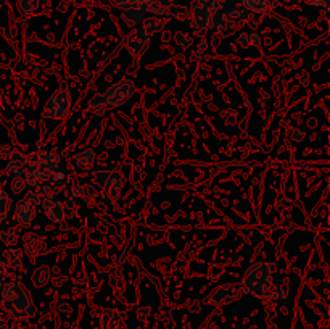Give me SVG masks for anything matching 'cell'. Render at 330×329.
<instances>
[{"instance_id":"9c48e42d","label":"cell","mask_w":330,"mask_h":329,"mask_svg":"<svg viewBox=\"0 0 330 329\" xmlns=\"http://www.w3.org/2000/svg\"><path fill=\"white\" fill-rule=\"evenodd\" d=\"M152 41V36H150L144 27H139V29L132 31L126 39H124V45L126 50L132 55V57H142V55L147 52L148 44Z\"/></svg>"},{"instance_id":"4316f807","label":"cell","mask_w":330,"mask_h":329,"mask_svg":"<svg viewBox=\"0 0 330 329\" xmlns=\"http://www.w3.org/2000/svg\"><path fill=\"white\" fill-rule=\"evenodd\" d=\"M287 297V287L285 286H280V287H274L272 289V300L277 304L284 302Z\"/></svg>"},{"instance_id":"7402d4cb","label":"cell","mask_w":330,"mask_h":329,"mask_svg":"<svg viewBox=\"0 0 330 329\" xmlns=\"http://www.w3.org/2000/svg\"><path fill=\"white\" fill-rule=\"evenodd\" d=\"M82 192H84V187L81 184L74 186L73 191L68 195V199H66V205L64 206H68V208H74V205H76V202L79 200V197L82 195Z\"/></svg>"},{"instance_id":"4fadbf2b","label":"cell","mask_w":330,"mask_h":329,"mask_svg":"<svg viewBox=\"0 0 330 329\" xmlns=\"http://www.w3.org/2000/svg\"><path fill=\"white\" fill-rule=\"evenodd\" d=\"M34 160L39 163L45 171L49 173H55L61 170V157L58 154H53V152H37L36 155H32Z\"/></svg>"},{"instance_id":"8d00e7d4","label":"cell","mask_w":330,"mask_h":329,"mask_svg":"<svg viewBox=\"0 0 330 329\" xmlns=\"http://www.w3.org/2000/svg\"><path fill=\"white\" fill-rule=\"evenodd\" d=\"M169 39H171V33H169V31H164V33L161 34V41L168 42Z\"/></svg>"},{"instance_id":"484cf974","label":"cell","mask_w":330,"mask_h":329,"mask_svg":"<svg viewBox=\"0 0 330 329\" xmlns=\"http://www.w3.org/2000/svg\"><path fill=\"white\" fill-rule=\"evenodd\" d=\"M110 2L115 7L127 8V7H144L147 0H110Z\"/></svg>"},{"instance_id":"7a4b0ae2","label":"cell","mask_w":330,"mask_h":329,"mask_svg":"<svg viewBox=\"0 0 330 329\" xmlns=\"http://www.w3.org/2000/svg\"><path fill=\"white\" fill-rule=\"evenodd\" d=\"M136 92V84L130 79H119L105 92L97 94L90 100V108H95L98 115H103L105 111L116 108L122 103H126Z\"/></svg>"},{"instance_id":"2e32d148","label":"cell","mask_w":330,"mask_h":329,"mask_svg":"<svg viewBox=\"0 0 330 329\" xmlns=\"http://www.w3.org/2000/svg\"><path fill=\"white\" fill-rule=\"evenodd\" d=\"M102 329H121L122 316L118 310H105L102 315Z\"/></svg>"},{"instance_id":"cb8c5ba5","label":"cell","mask_w":330,"mask_h":329,"mask_svg":"<svg viewBox=\"0 0 330 329\" xmlns=\"http://www.w3.org/2000/svg\"><path fill=\"white\" fill-rule=\"evenodd\" d=\"M8 208H10V197L4 189H0V221L5 218Z\"/></svg>"},{"instance_id":"f546056e","label":"cell","mask_w":330,"mask_h":329,"mask_svg":"<svg viewBox=\"0 0 330 329\" xmlns=\"http://www.w3.org/2000/svg\"><path fill=\"white\" fill-rule=\"evenodd\" d=\"M107 177H108V171H97L93 174V183H95V186L102 187L103 183L107 181Z\"/></svg>"},{"instance_id":"e575fe53","label":"cell","mask_w":330,"mask_h":329,"mask_svg":"<svg viewBox=\"0 0 330 329\" xmlns=\"http://www.w3.org/2000/svg\"><path fill=\"white\" fill-rule=\"evenodd\" d=\"M168 13H171V15H185L187 13V10L184 7H169V12Z\"/></svg>"},{"instance_id":"ab89813d","label":"cell","mask_w":330,"mask_h":329,"mask_svg":"<svg viewBox=\"0 0 330 329\" xmlns=\"http://www.w3.org/2000/svg\"><path fill=\"white\" fill-rule=\"evenodd\" d=\"M0 290H2V270H0Z\"/></svg>"},{"instance_id":"277c9868","label":"cell","mask_w":330,"mask_h":329,"mask_svg":"<svg viewBox=\"0 0 330 329\" xmlns=\"http://www.w3.org/2000/svg\"><path fill=\"white\" fill-rule=\"evenodd\" d=\"M70 110H71V96L68 89L61 87L58 91H55L50 96V99L47 100L42 110V115L50 119H64L68 116Z\"/></svg>"},{"instance_id":"4dcf8cb0","label":"cell","mask_w":330,"mask_h":329,"mask_svg":"<svg viewBox=\"0 0 330 329\" xmlns=\"http://www.w3.org/2000/svg\"><path fill=\"white\" fill-rule=\"evenodd\" d=\"M237 44L242 47V49H247V47L250 45V39H248V33L247 31L240 33V36L237 37Z\"/></svg>"},{"instance_id":"30bf717a","label":"cell","mask_w":330,"mask_h":329,"mask_svg":"<svg viewBox=\"0 0 330 329\" xmlns=\"http://www.w3.org/2000/svg\"><path fill=\"white\" fill-rule=\"evenodd\" d=\"M42 206H44L45 216L52 223H55V224H63L64 223V220H66V206L61 202L60 197L52 195V194L47 195L44 199V202H42Z\"/></svg>"},{"instance_id":"52a82bcc","label":"cell","mask_w":330,"mask_h":329,"mask_svg":"<svg viewBox=\"0 0 330 329\" xmlns=\"http://www.w3.org/2000/svg\"><path fill=\"white\" fill-rule=\"evenodd\" d=\"M124 184H126V177H124V174L121 173V170L108 171L107 181L103 183V186L100 187L103 202H105L107 205L116 203V200L119 199V195H121V189H122V186H124Z\"/></svg>"},{"instance_id":"e0dca14e","label":"cell","mask_w":330,"mask_h":329,"mask_svg":"<svg viewBox=\"0 0 330 329\" xmlns=\"http://www.w3.org/2000/svg\"><path fill=\"white\" fill-rule=\"evenodd\" d=\"M50 278H52V275H50L49 266H37L31 275V281H32L34 287H37V289H41V287L49 284Z\"/></svg>"},{"instance_id":"9a60e30c","label":"cell","mask_w":330,"mask_h":329,"mask_svg":"<svg viewBox=\"0 0 330 329\" xmlns=\"http://www.w3.org/2000/svg\"><path fill=\"white\" fill-rule=\"evenodd\" d=\"M121 18L124 20L126 24L137 26V24H142L147 20V10L144 7H127L122 10Z\"/></svg>"},{"instance_id":"5b68a950","label":"cell","mask_w":330,"mask_h":329,"mask_svg":"<svg viewBox=\"0 0 330 329\" xmlns=\"http://www.w3.org/2000/svg\"><path fill=\"white\" fill-rule=\"evenodd\" d=\"M42 202L39 192H27L23 199L18 202L15 213H13V221L16 224H21V226H26L29 224L34 218H36V213H37V206Z\"/></svg>"},{"instance_id":"83f0119b","label":"cell","mask_w":330,"mask_h":329,"mask_svg":"<svg viewBox=\"0 0 330 329\" xmlns=\"http://www.w3.org/2000/svg\"><path fill=\"white\" fill-rule=\"evenodd\" d=\"M174 41H176V44L177 45H181L182 49H185V47H188L192 44V39L190 37H187L184 33H176V36H174Z\"/></svg>"},{"instance_id":"44dd1931","label":"cell","mask_w":330,"mask_h":329,"mask_svg":"<svg viewBox=\"0 0 330 329\" xmlns=\"http://www.w3.org/2000/svg\"><path fill=\"white\" fill-rule=\"evenodd\" d=\"M39 10V0H18V12L23 15H32Z\"/></svg>"},{"instance_id":"ffe728a7","label":"cell","mask_w":330,"mask_h":329,"mask_svg":"<svg viewBox=\"0 0 330 329\" xmlns=\"http://www.w3.org/2000/svg\"><path fill=\"white\" fill-rule=\"evenodd\" d=\"M243 7L247 8V12H254V13H261L266 12L269 7V0H243Z\"/></svg>"},{"instance_id":"d6a6232c","label":"cell","mask_w":330,"mask_h":329,"mask_svg":"<svg viewBox=\"0 0 330 329\" xmlns=\"http://www.w3.org/2000/svg\"><path fill=\"white\" fill-rule=\"evenodd\" d=\"M248 39H250V44H253V45H259V44H261V34H259V31L253 29L251 34H248Z\"/></svg>"},{"instance_id":"3957f363","label":"cell","mask_w":330,"mask_h":329,"mask_svg":"<svg viewBox=\"0 0 330 329\" xmlns=\"http://www.w3.org/2000/svg\"><path fill=\"white\" fill-rule=\"evenodd\" d=\"M276 266L274 263L259 261L245 273L242 281V290L245 294H251L254 297H266L269 294V287L272 283Z\"/></svg>"},{"instance_id":"603a6c76","label":"cell","mask_w":330,"mask_h":329,"mask_svg":"<svg viewBox=\"0 0 330 329\" xmlns=\"http://www.w3.org/2000/svg\"><path fill=\"white\" fill-rule=\"evenodd\" d=\"M0 241H2L5 246H8V247L15 246V242H16V231L10 229V228L2 229V231H0Z\"/></svg>"},{"instance_id":"5bb4252c","label":"cell","mask_w":330,"mask_h":329,"mask_svg":"<svg viewBox=\"0 0 330 329\" xmlns=\"http://www.w3.org/2000/svg\"><path fill=\"white\" fill-rule=\"evenodd\" d=\"M0 263H2V268L5 270H18L21 268V265L24 263V252L21 249L16 247H8L2 258H0Z\"/></svg>"},{"instance_id":"6da1fadb","label":"cell","mask_w":330,"mask_h":329,"mask_svg":"<svg viewBox=\"0 0 330 329\" xmlns=\"http://www.w3.org/2000/svg\"><path fill=\"white\" fill-rule=\"evenodd\" d=\"M0 294H2V310L7 316L13 319H26L34 315L36 307L32 295L23 283L18 281L7 283Z\"/></svg>"},{"instance_id":"8fae6325","label":"cell","mask_w":330,"mask_h":329,"mask_svg":"<svg viewBox=\"0 0 330 329\" xmlns=\"http://www.w3.org/2000/svg\"><path fill=\"white\" fill-rule=\"evenodd\" d=\"M24 242V255H27L31 260H36L37 257H41L47 250V244L44 241V237H41L39 234L36 232H27L23 237Z\"/></svg>"},{"instance_id":"60d3db41","label":"cell","mask_w":330,"mask_h":329,"mask_svg":"<svg viewBox=\"0 0 330 329\" xmlns=\"http://www.w3.org/2000/svg\"><path fill=\"white\" fill-rule=\"evenodd\" d=\"M0 189H4V184L2 183H0Z\"/></svg>"},{"instance_id":"836d02e7","label":"cell","mask_w":330,"mask_h":329,"mask_svg":"<svg viewBox=\"0 0 330 329\" xmlns=\"http://www.w3.org/2000/svg\"><path fill=\"white\" fill-rule=\"evenodd\" d=\"M308 4L314 7H324V10L328 12V0H308Z\"/></svg>"},{"instance_id":"ba28073f","label":"cell","mask_w":330,"mask_h":329,"mask_svg":"<svg viewBox=\"0 0 330 329\" xmlns=\"http://www.w3.org/2000/svg\"><path fill=\"white\" fill-rule=\"evenodd\" d=\"M248 16H250V12H243L237 7H225L221 12L214 13V20L211 21V24H213L214 31L221 33L224 29H227V26H232L235 23L247 20Z\"/></svg>"},{"instance_id":"d4e9b609","label":"cell","mask_w":330,"mask_h":329,"mask_svg":"<svg viewBox=\"0 0 330 329\" xmlns=\"http://www.w3.org/2000/svg\"><path fill=\"white\" fill-rule=\"evenodd\" d=\"M145 21H147V23H145L147 26L144 27V29H145V31H147V33H148L150 36H152V34H155L156 31H161V29H163V23L159 21L156 16L150 18V20H145Z\"/></svg>"},{"instance_id":"1f68e13d","label":"cell","mask_w":330,"mask_h":329,"mask_svg":"<svg viewBox=\"0 0 330 329\" xmlns=\"http://www.w3.org/2000/svg\"><path fill=\"white\" fill-rule=\"evenodd\" d=\"M291 139L295 140V142H300V140L305 139V129L303 128H295L291 131Z\"/></svg>"},{"instance_id":"f35d334b","label":"cell","mask_w":330,"mask_h":329,"mask_svg":"<svg viewBox=\"0 0 330 329\" xmlns=\"http://www.w3.org/2000/svg\"><path fill=\"white\" fill-rule=\"evenodd\" d=\"M0 329H13V327L8 326V324H5V326H0Z\"/></svg>"},{"instance_id":"74e56055","label":"cell","mask_w":330,"mask_h":329,"mask_svg":"<svg viewBox=\"0 0 330 329\" xmlns=\"http://www.w3.org/2000/svg\"><path fill=\"white\" fill-rule=\"evenodd\" d=\"M205 49H206V44H205V42L198 45V52H200V53H202V52H205Z\"/></svg>"},{"instance_id":"d6986e66","label":"cell","mask_w":330,"mask_h":329,"mask_svg":"<svg viewBox=\"0 0 330 329\" xmlns=\"http://www.w3.org/2000/svg\"><path fill=\"white\" fill-rule=\"evenodd\" d=\"M5 171L13 177H24V160L23 158H13L7 163Z\"/></svg>"},{"instance_id":"d590c367","label":"cell","mask_w":330,"mask_h":329,"mask_svg":"<svg viewBox=\"0 0 330 329\" xmlns=\"http://www.w3.org/2000/svg\"><path fill=\"white\" fill-rule=\"evenodd\" d=\"M12 147L10 145H0V160H5L8 155H10L12 152Z\"/></svg>"},{"instance_id":"ac0fdd59","label":"cell","mask_w":330,"mask_h":329,"mask_svg":"<svg viewBox=\"0 0 330 329\" xmlns=\"http://www.w3.org/2000/svg\"><path fill=\"white\" fill-rule=\"evenodd\" d=\"M93 162H95V154L90 148H82L76 155V163L81 170H87V168L93 165Z\"/></svg>"},{"instance_id":"7c38bea8","label":"cell","mask_w":330,"mask_h":329,"mask_svg":"<svg viewBox=\"0 0 330 329\" xmlns=\"http://www.w3.org/2000/svg\"><path fill=\"white\" fill-rule=\"evenodd\" d=\"M240 295V287L237 286H221L218 289H214L213 292L208 297V302L211 305H225V304H230L234 302L235 298Z\"/></svg>"},{"instance_id":"8992f818","label":"cell","mask_w":330,"mask_h":329,"mask_svg":"<svg viewBox=\"0 0 330 329\" xmlns=\"http://www.w3.org/2000/svg\"><path fill=\"white\" fill-rule=\"evenodd\" d=\"M216 13V0H195L192 5L193 24L198 31H205L211 26L213 15Z\"/></svg>"},{"instance_id":"f1b7e54d","label":"cell","mask_w":330,"mask_h":329,"mask_svg":"<svg viewBox=\"0 0 330 329\" xmlns=\"http://www.w3.org/2000/svg\"><path fill=\"white\" fill-rule=\"evenodd\" d=\"M24 187H27L24 177H13V181H12V189H13V192L20 194V192L24 189Z\"/></svg>"}]
</instances>
